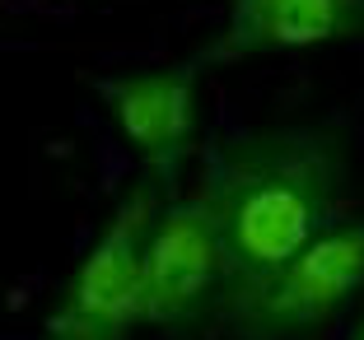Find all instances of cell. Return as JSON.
<instances>
[{
	"label": "cell",
	"mask_w": 364,
	"mask_h": 340,
	"mask_svg": "<svg viewBox=\"0 0 364 340\" xmlns=\"http://www.w3.org/2000/svg\"><path fill=\"white\" fill-rule=\"evenodd\" d=\"M364 294V214L252 275H234L215 331L225 340H322Z\"/></svg>",
	"instance_id": "cell-2"
},
{
	"label": "cell",
	"mask_w": 364,
	"mask_h": 340,
	"mask_svg": "<svg viewBox=\"0 0 364 340\" xmlns=\"http://www.w3.org/2000/svg\"><path fill=\"white\" fill-rule=\"evenodd\" d=\"M364 38V0H225L220 28L196 52L201 65L313 52Z\"/></svg>",
	"instance_id": "cell-6"
},
{
	"label": "cell",
	"mask_w": 364,
	"mask_h": 340,
	"mask_svg": "<svg viewBox=\"0 0 364 340\" xmlns=\"http://www.w3.org/2000/svg\"><path fill=\"white\" fill-rule=\"evenodd\" d=\"M205 192L238 275L267 270L350 219L355 159L341 121H276L205 149Z\"/></svg>",
	"instance_id": "cell-1"
},
{
	"label": "cell",
	"mask_w": 364,
	"mask_h": 340,
	"mask_svg": "<svg viewBox=\"0 0 364 340\" xmlns=\"http://www.w3.org/2000/svg\"><path fill=\"white\" fill-rule=\"evenodd\" d=\"M234 256L220 234L205 192H164L145 243V331H196L215 327V312L234 285Z\"/></svg>",
	"instance_id": "cell-4"
},
{
	"label": "cell",
	"mask_w": 364,
	"mask_h": 340,
	"mask_svg": "<svg viewBox=\"0 0 364 340\" xmlns=\"http://www.w3.org/2000/svg\"><path fill=\"white\" fill-rule=\"evenodd\" d=\"M341 340H364V298H360V308H355V317L346 322V331H341Z\"/></svg>",
	"instance_id": "cell-7"
},
{
	"label": "cell",
	"mask_w": 364,
	"mask_h": 340,
	"mask_svg": "<svg viewBox=\"0 0 364 340\" xmlns=\"http://www.w3.org/2000/svg\"><path fill=\"white\" fill-rule=\"evenodd\" d=\"M201 70L196 61L140 65L94 79V98L103 103L107 121L117 126L127 149L136 154L140 172H150L164 192H173L196 159L201 140Z\"/></svg>",
	"instance_id": "cell-5"
},
{
	"label": "cell",
	"mask_w": 364,
	"mask_h": 340,
	"mask_svg": "<svg viewBox=\"0 0 364 340\" xmlns=\"http://www.w3.org/2000/svg\"><path fill=\"white\" fill-rule=\"evenodd\" d=\"M159 201L164 187L150 172L122 187L43 317V340H131L145 331V243Z\"/></svg>",
	"instance_id": "cell-3"
}]
</instances>
